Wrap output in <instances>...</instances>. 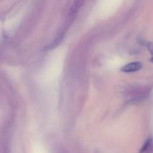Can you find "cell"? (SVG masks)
<instances>
[{"label":"cell","instance_id":"3","mask_svg":"<svg viewBox=\"0 0 153 153\" xmlns=\"http://www.w3.org/2000/svg\"><path fill=\"white\" fill-rule=\"evenodd\" d=\"M147 47H148V49H149V51L150 52V53L152 54V58H151L150 61L153 62V43H149L147 45Z\"/></svg>","mask_w":153,"mask_h":153},{"label":"cell","instance_id":"1","mask_svg":"<svg viewBox=\"0 0 153 153\" xmlns=\"http://www.w3.org/2000/svg\"><path fill=\"white\" fill-rule=\"evenodd\" d=\"M143 64L140 62L136 61V62H131L128 64H126L125 66L121 68V71L124 72V73H134V72H137L141 69Z\"/></svg>","mask_w":153,"mask_h":153},{"label":"cell","instance_id":"2","mask_svg":"<svg viewBox=\"0 0 153 153\" xmlns=\"http://www.w3.org/2000/svg\"><path fill=\"white\" fill-rule=\"evenodd\" d=\"M152 143V139H148V140H146V143H144V145H143V147H142L140 153H146L149 150V149H150Z\"/></svg>","mask_w":153,"mask_h":153}]
</instances>
